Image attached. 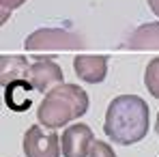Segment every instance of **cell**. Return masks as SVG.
Returning <instances> with one entry per match:
<instances>
[{
  "mask_svg": "<svg viewBox=\"0 0 159 157\" xmlns=\"http://www.w3.org/2000/svg\"><path fill=\"white\" fill-rule=\"evenodd\" d=\"M106 136L114 144L129 146L148 133V105L138 95H118L106 110Z\"/></svg>",
  "mask_w": 159,
  "mask_h": 157,
  "instance_id": "obj_1",
  "label": "cell"
},
{
  "mask_svg": "<svg viewBox=\"0 0 159 157\" xmlns=\"http://www.w3.org/2000/svg\"><path fill=\"white\" fill-rule=\"evenodd\" d=\"M88 110V95L78 84H58L50 93H45L43 101L37 108V121L39 125L48 129H58L80 116H84Z\"/></svg>",
  "mask_w": 159,
  "mask_h": 157,
  "instance_id": "obj_2",
  "label": "cell"
},
{
  "mask_svg": "<svg viewBox=\"0 0 159 157\" xmlns=\"http://www.w3.org/2000/svg\"><path fill=\"white\" fill-rule=\"evenodd\" d=\"M24 45L28 52H58V50H80L86 43L80 35L62 28H39L32 35H28Z\"/></svg>",
  "mask_w": 159,
  "mask_h": 157,
  "instance_id": "obj_3",
  "label": "cell"
},
{
  "mask_svg": "<svg viewBox=\"0 0 159 157\" xmlns=\"http://www.w3.org/2000/svg\"><path fill=\"white\" fill-rule=\"evenodd\" d=\"M26 157H60V138L54 129L43 131V125H32L24 133Z\"/></svg>",
  "mask_w": 159,
  "mask_h": 157,
  "instance_id": "obj_4",
  "label": "cell"
},
{
  "mask_svg": "<svg viewBox=\"0 0 159 157\" xmlns=\"http://www.w3.org/2000/svg\"><path fill=\"white\" fill-rule=\"evenodd\" d=\"M62 155L65 157H88L90 146L95 142L93 129L84 123H75L62 133Z\"/></svg>",
  "mask_w": 159,
  "mask_h": 157,
  "instance_id": "obj_5",
  "label": "cell"
},
{
  "mask_svg": "<svg viewBox=\"0 0 159 157\" xmlns=\"http://www.w3.org/2000/svg\"><path fill=\"white\" fill-rule=\"evenodd\" d=\"M28 80H30V84L34 86L37 93H50L54 86L65 82V76H62V69L52 58H39L34 65H30Z\"/></svg>",
  "mask_w": 159,
  "mask_h": 157,
  "instance_id": "obj_6",
  "label": "cell"
},
{
  "mask_svg": "<svg viewBox=\"0 0 159 157\" xmlns=\"http://www.w3.org/2000/svg\"><path fill=\"white\" fill-rule=\"evenodd\" d=\"M107 62H110V56L106 54H101V56L78 54L73 58V69L80 80H84L88 84H99L107 76Z\"/></svg>",
  "mask_w": 159,
  "mask_h": 157,
  "instance_id": "obj_7",
  "label": "cell"
},
{
  "mask_svg": "<svg viewBox=\"0 0 159 157\" xmlns=\"http://www.w3.org/2000/svg\"><path fill=\"white\" fill-rule=\"evenodd\" d=\"M34 86L30 84V80H17L11 82L9 86H4V104L13 112H26L32 105V95Z\"/></svg>",
  "mask_w": 159,
  "mask_h": 157,
  "instance_id": "obj_8",
  "label": "cell"
},
{
  "mask_svg": "<svg viewBox=\"0 0 159 157\" xmlns=\"http://www.w3.org/2000/svg\"><path fill=\"white\" fill-rule=\"evenodd\" d=\"M28 76H30V65L26 56H11V54L0 56V84L2 86H9L11 82H17V80H28Z\"/></svg>",
  "mask_w": 159,
  "mask_h": 157,
  "instance_id": "obj_9",
  "label": "cell"
},
{
  "mask_svg": "<svg viewBox=\"0 0 159 157\" xmlns=\"http://www.w3.org/2000/svg\"><path fill=\"white\" fill-rule=\"evenodd\" d=\"M129 50H159V22H151L135 28L131 37L125 41Z\"/></svg>",
  "mask_w": 159,
  "mask_h": 157,
  "instance_id": "obj_10",
  "label": "cell"
},
{
  "mask_svg": "<svg viewBox=\"0 0 159 157\" xmlns=\"http://www.w3.org/2000/svg\"><path fill=\"white\" fill-rule=\"evenodd\" d=\"M144 84L148 88V93L159 99V56L153 58L148 65H146V71H144Z\"/></svg>",
  "mask_w": 159,
  "mask_h": 157,
  "instance_id": "obj_11",
  "label": "cell"
},
{
  "mask_svg": "<svg viewBox=\"0 0 159 157\" xmlns=\"http://www.w3.org/2000/svg\"><path fill=\"white\" fill-rule=\"evenodd\" d=\"M88 157H116V153L112 151V146H110L107 142L97 140V138H95V142H93V146H90Z\"/></svg>",
  "mask_w": 159,
  "mask_h": 157,
  "instance_id": "obj_12",
  "label": "cell"
},
{
  "mask_svg": "<svg viewBox=\"0 0 159 157\" xmlns=\"http://www.w3.org/2000/svg\"><path fill=\"white\" fill-rule=\"evenodd\" d=\"M24 2H26V0H0V11H2V20H0V24H4V22L9 20L11 11H13V9H20Z\"/></svg>",
  "mask_w": 159,
  "mask_h": 157,
  "instance_id": "obj_13",
  "label": "cell"
},
{
  "mask_svg": "<svg viewBox=\"0 0 159 157\" xmlns=\"http://www.w3.org/2000/svg\"><path fill=\"white\" fill-rule=\"evenodd\" d=\"M148 7H151V11L159 17V0H148Z\"/></svg>",
  "mask_w": 159,
  "mask_h": 157,
  "instance_id": "obj_14",
  "label": "cell"
},
{
  "mask_svg": "<svg viewBox=\"0 0 159 157\" xmlns=\"http://www.w3.org/2000/svg\"><path fill=\"white\" fill-rule=\"evenodd\" d=\"M157 131H159V112H157Z\"/></svg>",
  "mask_w": 159,
  "mask_h": 157,
  "instance_id": "obj_15",
  "label": "cell"
}]
</instances>
